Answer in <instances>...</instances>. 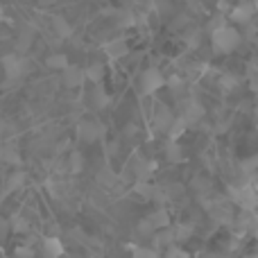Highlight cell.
<instances>
[{"instance_id":"cell-1","label":"cell","mask_w":258,"mask_h":258,"mask_svg":"<svg viewBox=\"0 0 258 258\" xmlns=\"http://www.w3.org/2000/svg\"><path fill=\"white\" fill-rule=\"evenodd\" d=\"M238 43H240V32L233 30V27H229V25L215 27L213 34H211V45H213V50L218 54L233 52V50L238 48Z\"/></svg>"},{"instance_id":"cell-2","label":"cell","mask_w":258,"mask_h":258,"mask_svg":"<svg viewBox=\"0 0 258 258\" xmlns=\"http://www.w3.org/2000/svg\"><path fill=\"white\" fill-rule=\"evenodd\" d=\"M229 197L236 202L242 211H256L258 197L254 190V183H242V186H229Z\"/></svg>"},{"instance_id":"cell-3","label":"cell","mask_w":258,"mask_h":258,"mask_svg":"<svg viewBox=\"0 0 258 258\" xmlns=\"http://www.w3.org/2000/svg\"><path fill=\"white\" fill-rule=\"evenodd\" d=\"M27 68L30 66H27L25 57H21V54L12 52V54H5L3 57V71L9 80H18V77H23L27 73Z\"/></svg>"},{"instance_id":"cell-4","label":"cell","mask_w":258,"mask_h":258,"mask_svg":"<svg viewBox=\"0 0 258 258\" xmlns=\"http://www.w3.org/2000/svg\"><path fill=\"white\" fill-rule=\"evenodd\" d=\"M163 86H165V77H163V73H161L159 68H147V71L141 75L143 95H152V93H156L159 89H163Z\"/></svg>"},{"instance_id":"cell-5","label":"cell","mask_w":258,"mask_h":258,"mask_svg":"<svg viewBox=\"0 0 258 258\" xmlns=\"http://www.w3.org/2000/svg\"><path fill=\"white\" fill-rule=\"evenodd\" d=\"M102 134H104V127L95 120H84L77 125V138L84 143H95L98 138H102Z\"/></svg>"},{"instance_id":"cell-6","label":"cell","mask_w":258,"mask_h":258,"mask_svg":"<svg viewBox=\"0 0 258 258\" xmlns=\"http://www.w3.org/2000/svg\"><path fill=\"white\" fill-rule=\"evenodd\" d=\"M61 80H63V86H68V89H77V86L84 84V68L71 66V63H68V66L61 71Z\"/></svg>"},{"instance_id":"cell-7","label":"cell","mask_w":258,"mask_h":258,"mask_svg":"<svg viewBox=\"0 0 258 258\" xmlns=\"http://www.w3.org/2000/svg\"><path fill=\"white\" fill-rule=\"evenodd\" d=\"M104 52L109 54V59H122V57H127L129 45L125 39H113L104 45Z\"/></svg>"},{"instance_id":"cell-8","label":"cell","mask_w":258,"mask_h":258,"mask_svg":"<svg viewBox=\"0 0 258 258\" xmlns=\"http://www.w3.org/2000/svg\"><path fill=\"white\" fill-rule=\"evenodd\" d=\"M41 254L45 258H59L63 254V245L59 238H45L43 242H41Z\"/></svg>"},{"instance_id":"cell-9","label":"cell","mask_w":258,"mask_h":258,"mask_svg":"<svg viewBox=\"0 0 258 258\" xmlns=\"http://www.w3.org/2000/svg\"><path fill=\"white\" fill-rule=\"evenodd\" d=\"M251 18H254V5H247V3H240L238 7L231 9V21L240 23V25H245V23H249Z\"/></svg>"},{"instance_id":"cell-10","label":"cell","mask_w":258,"mask_h":258,"mask_svg":"<svg viewBox=\"0 0 258 258\" xmlns=\"http://www.w3.org/2000/svg\"><path fill=\"white\" fill-rule=\"evenodd\" d=\"M183 118H186L188 127L195 125V122H200L202 118H204V107H202L197 100H190V102L186 104V111H183Z\"/></svg>"},{"instance_id":"cell-11","label":"cell","mask_w":258,"mask_h":258,"mask_svg":"<svg viewBox=\"0 0 258 258\" xmlns=\"http://www.w3.org/2000/svg\"><path fill=\"white\" fill-rule=\"evenodd\" d=\"M172 120H174L172 111H170L168 107H161L159 111H156V116H154V127L159 129V132L168 134V129H170V125H172Z\"/></svg>"},{"instance_id":"cell-12","label":"cell","mask_w":258,"mask_h":258,"mask_svg":"<svg viewBox=\"0 0 258 258\" xmlns=\"http://www.w3.org/2000/svg\"><path fill=\"white\" fill-rule=\"evenodd\" d=\"M25 172H21V170H16V172H12L7 177V186H5V190H3V197L5 195H9V192H16V190H21L23 186H25Z\"/></svg>"},{"instance_id":"cell-13","label":"cell","mask_w":258,"mask_h":258,"mask_svg":"<svg viewBox=\"0 0 258 258\" xmlns=\"http://www.w3.org/2000/svg\"><path fill=\"white\" fill-rule=\"evenodd\" d=\"M150 218V222H152V227L159 231V229H168V224H170V213L161 206V209H156L152 215H147Z\"/></svg>"},{"instance_id":"cell-14","label":"cell","mask_w":258,"mask_h":258,"mask_svg":"<svg viewBox=\"0 0 258 258\" xmlns=\"http://www.w3.org/2000/svg\"><path fill=\"white\" fill-rule=\"evenodd\" d=\"M186 129H188L186 118H183V116H177V118L172 120V125H170V129H168V138H170V141H179V138L186 134Z\"/></svg>"},{"instance_id":"cell-15","label":"cell","mask_w":258,"mask_h":258,"mask_svg":"<svg viewBox=\"0 0 258 258\" xmlns=\"http://www.w3.org/2000/svg\"><path fill=\"white\" fill-rule=\"evenodd\" d=\"M104 77V66L102 63H91L89 68H84V80L93 82V84H100Z\"/></svg>"},{"instance_id":"cell-16","label":"cell","mask_w":258,"mask_h":258,"mask_svg":"<svg viewBox=\"0 0 258 258\" xmlns=\"http://www.w3.org/2000/svg\"><path fill=\"white\" fill-rule=\"evenodd\" d=\"M52 27H54V34H57L59 39H68V36H73V25L66 21V18H54Z\"/></svg>"},{"instance_id":"cell-17","label":"cell","mask_w":258,"mask_h":258,"mask_svg":"<svg viewBox=\"0 0 258 258\" xmlns=\"http://www.w3.org/2000/svg\"><path fill=\"white\" fill-rule=\"evenodd\" d=\"M134 192H136V195H141L143 200L150 202L152 200V192H154V186H152L147 179H136V183H134Z\"/></svg>"},{"instance_id":"cell-18","label":"cell","mask_w":258,"mask_h":258,"mask_svg":"<svg viewBox=\"0 0 258 258\" xmlns=\"http://www.w3.org/2000/svg\"><path fill=\"white\" fill-rule=\"evenodd\" d=\"M165 159H168L170 163H181L183 161V150L179 147L177 141H170V145L165 147Z\"/></svg>"},{"instance_id":"cell-19","label":"cell","mask_w":258,"mask_h":258,"mask_svg":"<svg viewBox=\"0 0 258 258\" xmlns=\"http://www.w3.org/2000/svg\"><path fill=\"white\" fill-rule=\"evenodd\" d=\"M45 66L52 68V71H63V68L68 66V57H66V54L54 52V54H50V57L45 59Z\"/></svg>"},{"instance_id":"cell-20","label":"cell","mask_w":258,"mask_h":258,"mask_svg":"<svg viewBox=\"0 0 258 258\" xmlns=\"http://www.w3.org/2000/svg\"><path fill=\"white\" fill-rule=\"evenodd\" d=\"M190 236H192V224H177V227L172 229V238L177 242L190 240Z\"/></svg>"},{"instance_id":"cell-21","label":"cell","mask_w":258,"mask_h":258,"mask_svg":"<svg viewBox=\"0 0 258 258\" xmlns=\"http://www.w3.org/2000/svg\"><path fill=\"white\" fill-rule=\"evenodd\" d=\"M156 170V163L154 161H141L136 165V179H150V174Z\"/></svg>"},{"instance_id":"cell-22","label":"cell","mask_w":258,"mask_h":258,"mask_svg":"<svg viewBox=\"0 0 258 258\" xmlns=\"http://www.w3.org/2000/svg\"><path fill=\"white\" fill-rule=\"evenodd\" d=\"M136 233H138V236H143V238H150L152 233H156V229L152 227L150 218H143V220H138V224H136Z\"/></svg>"},{"instance_id":"cell-23","label":"cell","mask_w":258,"mask_h":258,"mask_svg":"<svg viewBox=\"0 0 258 258\" xmlns=\"http://www.w3.org/2000/svg\"><path fill=\"white\" fill-rule=\"evenodd\" d=\"M256 165H258V156H249V159L240 161V172H245L247 177H254Z\"/></svg>"},{"instance_id":"cell-24","label":"cell","mask_w":258,"mask_h":258,"mask_svg":"<svg viewBox=\"0 0 258 258\" xmlns=\"http://www.w3.org/2000/svg\"><path fill=\"white\" fill-rule=\"evenodd\" d=\"M220 86H222L224 91H233L238 86V77L233 75V73H224V75L220 77Z\"/></svg>"},{"instance_id":"cell-25","label":"cell","mask_w":258,"mask_h":258,"mask_svg":"<svg viewBox=\"0 0 258 258\" xmlns=\"http://www.w3.org/2000/svg\"><path fill=\"white\" fill-rule=\"evenodd\" d=\"M91 100H93L95 109H102V107H107V104H109V95L104 93V91L100 89V86H98V89H95V93L91 95Z\"/></svg>"},{"instance_id":"cell-26","label":"cell","mask_w":258,"mask_h":258,"mask_svg":"<svg viewBox=\"0 0 258 258\" xmlns=\"http://www.w3.org/2000/svg\"><path fill=\"white\" fill-rule=\"evenodd\" d=\"M3 159H5V163H12V165L21 163V154L16 152V147H5V150H3Z\"/></svg>"},{"instance_id":"cell-27","label":"cell","mask_w":258,"mask_h":258,"mask_svg":"<svg viewBox=\"0 0 258 258\" xmlns=\"http://www.w3.org/2000/svg\"><path fill=\"white\" fill-rule=\"evenodd\" d=\"M9 229H12V231H16V233L27 231V220L21 218V215H14V218L9 220Z\"/></svg>"},{"instance_id":"cell-28","label":"cell","mask_w":258,"mask_h":258,"mask_svg":"<svg viewBox=\"0 0 258 258\" xmlns=\"http://www.w3.org/2000/svg\"><path fill=\"white\" fill-rule=\"evenodd\" d=\"M84 170V156L80 154V152H73L71 154V172H82Z\"/></svg>"},{"instance_id":"cell-29","label":"cell","mask_w":258,"mask_h":258,"mask_svg":"<svg viewBox=\"0 0 258 258\" xmlns=\"http://www.w3.org/2000/svg\"><path fill=\"white\" fill-rule=\"evenodd\" d=\"M132 258H159V254L154 249H150V247H136Z\"/></svg>"},{"instance_id":"cell-30","label":"cell","mask_w":258,"mask_h":258,"mask_svg":"<svg viewBox=\"0 0 258 258\" xmlns=\"http://www.w3.org/2000/svg\"><path fill=\"white\" fill-rule=\"evenodd\" d=\"M174 238H172V229L165 231V229H159V236H156V245H170Z\"/></svg>"},{"instance_id":"cell-31","label":"cell","mask_w":258,"mask_h":258,"mask_svg":"<svg viewBox=\"0 0 258 258\" xmlns=\"http://www.w3.org/2000/svg\"><path fill=\"white\" fill-rule=\"evenodd\" d=\"M14 256L16 258H34V249H32V247H18V249L14 251Z\"/></svg>"},{"instance_id":"cell-32","label":"cell","mask_w":258,"mask_h":258,"mask_svg":"<svg viewBox=\"0 0 258 258\" xmlns=\"http://www.w3.org/2000/svg\"><path fill=\"white\" fill-rule=\"evenodd\" d=\"M9 231H12V229H9V220L7 218H0V240H5Z\"/></svg>"},{"instance_id":"cell-33","label":"cell","mask_w":258,"mask_h":258,"mask_svg":"<svg viewBox=\"0 0 258 258\" xmlns=\"http://www.w3.org/2000/svg\"><path fill=\"white\" fill-rule=\"evenodd\" d=\"M168 258H188V254L181 249H177V247H172V249H168Z\"/></svg>"},{"instance_id":"cell-34","label":"cell","mask_w":258,"mask_h":258,"mask_svg":"<svg viewBox=\"0 0 258 258\" xmlns=\"http://www.w3.org/2000/svg\"><path fill=\"white\" fill-rule=\"evenodd\" d=\"M197 43H200V32H192V34H190V41H188V45H190V48H195Z\"/></svg>"},{"instance_id":"cell-35","label":"cell","mask_w":258,"mask_h":258,"mask_svg":"<svg viewBox=\"0 0 258 258\" xmlns=\"http://www.w3.org/2000/svg\"><path fill=\"white\" fill-rule=\"evenodd\" d=\"M170 9H172V7H170V5H165V0H159V12H161V14L170 12Z\"/></svg>"},{"instance_id":"cell-36","label":"cell","mask_w":258,"mask_h":258,"mask_svg":"<svg viewBox=\"0 0 258 258\" xmlns=\"http://www.w3.org/2000/svg\"><path fill=\"white\" fill-rule=\"evenodd\" d=\"M168 84H170V86H179V84H181V80H179V77H172Z\"/></svg>"},{"instance_id":"cell-37","label":"cell","mask_w":258,"mask_h":258,"mask_svg":"<svg viewBox=\"0 0 258 258\" xmlns=\"http://www.w3.org/2000/svg\"><path fill=\"white\" fill-rule=\"evenodd\" d=\"M242 258H256V256H242Z\"/></svg>"},{"instance_id":"cell-38","label":"cell","mask_w":258,"mask_h":258,"mask_svg":"<svg viewBox=\"0 0 258 258\" xmlns=\"http://www.w3.org/2000/svg\"><path fill=\"white\" fill-rule=\"evenodd\" d=\"M186 3H192V0H186Z\"/></svg>"}]
</instances>
